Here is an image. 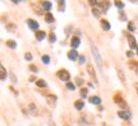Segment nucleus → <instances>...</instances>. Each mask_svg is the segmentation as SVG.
Listing matches in <instances>:
<instances>
[{"instance_id": "1", "label": "nucleus", "mask_w": 138, "mask_h": 126, "mask_svg": "<svg viewBox=\"0 0 138 126\" xmlns=\"http://www.w3.org/2000/svg\"><path fill=\"white\" fill-rule=\"evenodd\" d=\"M91 52H93V56H94V59H95V62L96 64L99 66V68L103 71V68H102V57H100V53H99V51H98V48L91 43Z\"/></svg>"}, {"instance_id": "2", "label": "nucleus", "mask_w": 138, "mask_h": 126, "mask_svg": "<svg viewBox=\"0 0 138 126\" xmlns=\"http://www.w3.org/2000/svg\"><path fill=\"white\" fill-rule=\"evenodd\" d=\"M57 77L61 80V81H69L70 78V73L66 71V69H61V71H58L57 72Z\"/></svg>"}, {"instance_id": "3", "label": "nucleus", "mask_w": 138, "mask_h": 126, "mask_svg": "<svg viewBox=\"0 0 138 126\" xmlns=\"http://www.w3.org/2000/svg\"><path fill=\"white\" fill-rule=\"evenodd\" d=\"M128 38V43H129V48L131 49H137V42H136V38L133 35H127Z\"/></svg>"}, {"instance_id": "4", "label": "nucleus", "mask_w": 138, "mask_h": 126, "mask_svg": "<svg viewBox=\"0 0 138 126\" xmlns=\"http://www.w3.org/2000/svg\"><path fill=\"white\" fill-rule=\"evenodd\" d=\"M118 116L123 120H129L131 119V112L127 111V110H122V111H118Z\"/></svg>"}, {"instance_id": "5", "label": "nucleus", "mask_w": 138, "mask_h": 126, "mask_svg": "<svg viewBox=\"0 0 138 126\" xmlns=\"http://www.w3.org/2000/svg\"><path fill=\"white\" fill-rule=\"evenodd\" d=\"M27 24H28V27H29L32 30H37V29L39 28L38 23H37L35 20H33V19H28V20H27Z\"/></svg>"}, {"instance_id": "6", "label": "nucleus", "mask_w": 138, "mask_h": 126, "mask_svg": "<svg viewBox=\"0 0 138 126\" xmlns=\"http://www.w3.org/2000/svg\"><path fill=\"white\" fill-rule=\"evenodd\" d=\"M114 101H115V102H117V103H118V105L122 107V108H124V110H127V108H128L127 103H126V102H124V101H123V100L119 97V96H115V97H114Z\"/></svg>"}, {"instance_id": "7", "label": "nucleus", "mask_w": 138, "mask_h": 126, "mask_svg": "<svg viewBox=\"0 0 138 126\" xmlns=\"http://www.w3.org/2000/svg\"><path fill=\"white\" fill-rule=\"evenodd\" d=\"M67 57H69V59H71V61H76L79 58V54H77L76 49H71L69 53H67Z\"/></svg>"}, {"instance_id": "8", "label": "nucleus", "mask_w": 138, "mask_h": 126, "mask_svg": "<svg viewBox=\"0 0 138 126\" xmlns=\"http://www.w3.org/2000/svg\"><path fill=\"white\" fill-rule=\"evenodd\" d=\"M79 45H80V38L79 37H72V39H71V47L75 49Z\"/></svg>"}, {"instance_id": "9", "label": "nucleus", "mask_w": 138, "mask_h": 126, "mask_svg": "<svg viewBox=\"0 0 138 126\" xmlns=\"http://www.w3.org/2000/svg\"><path fill=\"white\" fill-rule=\"evenodd\" d=\"M87 72L90 73V76L93 77V80L95 81V83L98 82L96 81V74H95V71H94V68H93V66H87Z\"/></svg>"}, {"instance_id": "10", "label": "nucleus", "mask_w": 138, "mask_h": 126, "mask_svg": "<svg viewBox=\"0 0 138 126\" xmlns=\"http://www.w3.org/2000/svg\"><path fill=\"white\" fill-rule=\"evenodd\" d=\"M35 38H37L38 40H43V39L46 38V33L43 30H37L35 32Z\"/></svg>"}, {"instance_id": "11", "label": "nucleus", "mask_w": 138, "mask_h": 126, "mask_svg": "<svg viewBox=\"0 0 138 126\" xmlns=\"http://www.w3.org/2000/svg\"><path fill=\"white\" fill-rule=\"evenodd\" d=\"M90 102L94 103V105H100L102 103V98L98 97V96H93V97H90Z\"/></svg>"}, {"instance_id": "12", "label": "nucleus", "mask_w": 138, "mask_h": 126, "mask_svg": "<svg viewBox=\"0 0 138 126\" xmlns=\"http://www.w3.org/2000/svg\"><path fill=\"white\" fill-rule=\"evenodd\" d=\"M0 80L1 81H4V80H6V71H5V68L0 64Z\"/></svg>"}, {"instance_id": "13", "label": "nucleus", "mask_w": 138, "mask_h": 126, "mask_svg": "<svg viewBox=\"0 0 138 126\" xmlns=\"http://www.w3.org/2000/svg\"><path fill=\"white\" fill-rule=\"evenodd\" d=\"M84 106H85V103H84L82 100H79V101L75 102V108H77V110H82Z\"/></svg>"}, {"instance_id": "14", "label": "nucleus", "mask_w": 138, "mask_h": 126, "mask_svg": "<svg viewBox=\"0 0 138 126\" xmlns=\"http://www.w3.org/2000/svg\"><path fill=\"white\" fill-rule=\"evenodd\" d=\"M100 25H102V28H103L104 30H109L110 29V24H109V22H106V20H102L100 22Z\"/></svg>"}, {"instance_id": "15", "label": "nucleus", "mask_w": 138, "mask_h": 126, "mask_svg": "<svg viewBox=\"0 0 138 126\" xmlns=\"http://www.w3.org/2000/svg\"><path fill=\"white\" fill-rule=\"evenodd\" d=\"M29 111H31L34 116L38 115V108H37V106H35L34 103H31V105H29Z\"/></svg>"}, {"instance_id": "16", "label": "nucleus", "mask_w": 138, "mask_h": 126, "mask_svg": "<svg viewBox=\"0 0 138 126\" xmlns=\"http://www.w3.org/2000/svg\"><path fill=\"white\" fill-rule=\"evenodd\" d=\"M42 8H43L44 10H47V11H48V10H51L52 4H51L49 1H43V3H42Z\"/></svg>"}, {"instance_id": "17", "label": "nucleus", "mask_w": 138, "mask_h": 126, "mask_svg": "<svg viewBox=\"0 0 138 126\" xmlns=\"http://www.w3.org/2000/svg\"><path fill=\"white\" fill-rule=\"evenodd\" d=\"M56 96L53 94V96H48V98H47V101H48V103L51 105V106H55L56 105Z\"/></svg>"}, {"instance_id": "18", "label": "nucleus", "mask_w": 138, "mask_h": 126, "mask_svg": "<svg viewBox=\"0 0 138 126\" xmlns=\"http://www.w3.org/2000/svg\"><path fill=\"white\" fill-rule=\"evenodd\" d=\"M44 18H46V22H47V23H53V22H55V18H53V15H52L51 13L46 14Z\"/></svg>"}, {"instance_id": "19", "label": "nucleus", "mask_w": 138, "mask_h": 126, "mask_svg": "<svg viewBox=\"0 0 138 126\" xmlns=\"http://www.w3.org/2000/svg\"><path fill=\"white\" fill-rule=\"evenodd\" d=\"M6 45H8L9 48H11V49H15V48H17V43H15L14 40H8V42H6Z\"/></svg>"}, {"instance_id": "20", "label": "nucleus", "mask_w": 138, "mask_h": 126, "mask_svg": "<svg viewBox=\"0 0 138 126\" xmlns=\"http://www.w3.org/2000/svg\"><path fill=\"white\" fill-rule=\"evenodd\" d=\"M35 83H37L38 87H47V83H46V81H43V80H38Z\"/></svg>"}, {"instance_id": "21", "label": "nucleus", "mask_w": 138, "mask_h": 126, "mask_svg": "<svg viewBox=\"0 0 138 126\" xmlns=\"http://www.w3.org/2000/svg\"><path fill=\"white\" fill-rule=\"evenodd\" d=\"M128 30H129V32H134V30H136V25H134V23H133V22H129V23H128Z\"/></svg>"}, {"instance_id": "22", "label": "nucleus", "mask_w": 138, "mask_h": 126, "mask_svg": "<svg viewBox=\"0 0 138 126\" xmlns=\"http://www.w3.org/2000/svg\"><path fill=\"white\" fill-rule=\"evenodd\" d=\"M114 4H115V6H118L119 9H123V8H124V4H123L120 0H115V1H114Z\"/></svg>"}, {"instance_id": "23", "label": "nucleus", "mask_w": 138, "mask_h": 126, "mask_svg": "<svg viewBox=\"0 0 138 126\" xmlns=\"http://www.w3.org/2000/svg\"><path fill=\"white\" fill-rule=\"evenodd\" d=\"M91 11H93V14H94L96 18H99V17H100V10H99L98 8H93V10H91Z\"/></svg>"}, {"instance_id": "24", "label": "nucleus", "mask_w": 138, "mask_h": 126, "mask_svg": "<svg viewBox=\"0 0 138 126\" xmlns=\"http://www.w3.org/2000/svg\"><path fill=\"white\" fill-rule=\"evenodd\" d=\"M66 88L70 90V91H73L75 90V85L73 83H71V82H67V85H66Z\"/></svg>"}, {"instance_id": "25", "label": "nucleus", "mask_w": 138, "mask_h": 126, "mask_svg": "<svg viewBox=\"0 0 138 126\" xmlns=\"http://www.w3.org/2000/svg\"><path fill=\"white\" fill-rule=\"evenodd\" d=\"M24 58H26L27 61H32V58H33V56H32V53H29V52H27V53H26V56H24Z\"/></svg>"}, {"instance_id": "26", "label": "nucleus", "mask_w": 138, "mask_h": 126, "mask_svg": "<svg viewBox=\"0 0 138 126\" xmlns=\"http://www.w3.org/2000/svg\"><path fill=\"white\" fill-rule=\"evenodd\" d=\"M42 61H43V63H46V64H48V63H49V57H48L47 54H44V56L42 57Z\"/></svg>"}, {"instance_id": "27", "label": "nucleus", "mask_w": 138, "mask_h": 126, "mask_svg": "<svg viewBox=\"0 0 138 126\" xmlns=\"http://www.w3.org/2000/svg\"><path fill=\"white\" fill-rule=\"evenodd\" d=\"M80 93H81V97H82V98H85V97L87 96V88H82Z\"/></svg>"}, {"instance_id": "28", "label": "nucleus", "mask_w": 138, "mask_h": 126, "mask_svg": "<svg viewBox=\"0 0 138 126\" xmlns=\"http://www.w3.org/2000/svg\"><path fill=\"white\" fill-rule=\"evenodd\" d=\"M102 6H104L105 10H108V9H109V1H108V0H104L103 4H102Z\"/></svg>"}, {"instance_id": "29", "label": "nucleus", "mask_w": 138, "mask_h": 126, "mask_svg": "<svg viewBox=\"0 0 138 126\" xmlns=\"http://www.w3.org/2000/svg\"><path fill=\"white\" fill-rule=\"evenodd\" d=\"M6 28H8V30L10 32H14L15 30V24H8V27H6Z\"/></svg>"}, {"instance_id": "30", "label": "nucleus", "mask_w": 138, "mask_h": 126, "mask_svg": "<svg viewBox=\"0 0 138 126\" xmlns=\"http://www.w3.org/2000/svg\"><path fill=\"white\" fill-rule=\"evenodd\" d=\"M49 42H51V43L56 42V35H55L53 33H51V35H49Z\"/></svg>"}, {"instance_id": "31", "label": "nucleus", "mask_w": 138, "mask_h": 126, "mask_svg": "<svg viewBox=\"0 0 138 126\" xmlns=\"http://www.w3.org/2000/svg\"><path fill=\"white\" fill-rule=\"evenodd\" d=\"M118 74H119V77H120V81L124 83V74L122 73V71H120V69H118Z\"/></svg>"}, {"instance_id": "32", "label": "nucleus", "mask_w": 138, "mask_h": 126, "mask_svg": "<svg viewBox=\"0 0 138 126\" xmlns=\"http://www.w3.org/2000/svg\"><path fill=\"white\" fill-rule=\"evenodd\" d=\"M79 62L81 63V64L86 62V58H85V56H80V57H79Z\"/></svg>"}, {"instance_id": "33", "label": "nucleus", "mask_w": 138, "mask_h": 126, "mask_svg": "<svg viewBox=\"0 0 138 126\" xmlns=\"http://www.w3.org/2000/svg\"><path fill=\"white\" fill-rule=\"evenodd\" d=\"M64 6H65V0H60V8H58V9H60L61 11L64 10Z\"/></svg>"}, {"instance_id": "34", "label": "nucleus", "mask_w": 138, "mask_h": 126, "mask_svg": "<svg viewBox=\"0 0 138 126\" xmlns=\"http://www.w3.org/2000/svg\"><path fill=\"white\" fill-rule=\"evenodd\" d=\"M29 69H31V71H33V72H37V71H38V69H37V67L33 66V64H31V66H29Z\"/></svg>"}, {"instance_id": "35", "label": "nucleus", "mask_w": 138, "mask_h": 126, "mask_svg": "<svg viewBox=\"0 0 138 126\" xmlns=\"http://www.w3.org/2000/svg\"><path fill=\"white\" fill-rule=\"evenodd\" d=\"M89 3H90V5H93V6H95V5L98 4V1H96V0H89Z\"/></svg>"}, {"instance_id": "36", "label": "nucleus", "mask_w": 138, "mask_h": 126, "mask_svg": "<svg viewBox=\"0 0 138 126\" xmlns=\"http://www.w3.org/2000/svg\"><path fill=\"white\" fill-rule=\"evenodd\" d=\"M48 119H49V120H48V124H49V126H56V124L51 120V117H48Z\"/></svg>"}, {"instance_id": "37", "label": "nucleus", "mask_w": 138, "mask_h": 126, "mask_svg": "<svg viewBox=\"0 0 138 126\" xmlns=\"http://www.w3.org/2000/svg\"><path fill=\"white\" fill-rule=\"evenodd\" d=\"M127 56H128V57H133V53H132V52H127Z\"/></svg>"}, {"instance_id": "38", "label": "nucleus", "mask_w": 138, "mask_h": 126, "mask_svg": "<svg viewBox=\"0 0 138 126\" xmlns=\"http://www.w3.org/2000/svg\"><path fill=\"white\" fill-rule=\"evenodd\" d=\"M29 81H31V82H33V81H35V77H34V76H32V77L29 78Z\"/></svg>"}, {"instance_id": "39", "label": "nucleus", "mask_w": 138, "mask_h": 126, "mask_svg": "<svg viewBox=\"0 0 138 126\" xmlns=\"http://www.w3.org/2000/svg\"><path fill=\"white\" fill-rule=\"evenodd\" d=\"M11 1H13V3H15V4H18V3H19L20 0H11Z\"/></svg>"}, {"instance_id": "40", "label": "nucleus", "mask_w": 138, "mask_h": 126, "mask_svg": "<svg viewBox=\"0 0 138 126\" xmlns=\"http://www.w3.org/2000/svg\"><path fill=\"white\" fill-rule=\"evenodd\" d=\"M134 87H136V90H137V92H138V83H134Z\"/></svg>"}, {"instance_id": "41", "label": "nucleus", "mask_w": 138, "mask_h": 126, "mask_svg": "<svg viewBox=\"0 0 138 126\" xmlns=\"http://www.w3.org/2000/svg\"><path fill=\"white\" fill-rule=\"evenodd\" d=\"M137 54H138V47H137Z\"/></svg>"}, {"instance_id": "42", "label": "nucleus", "mask_w": 138, "mask_h": 126, "mask_svg": "<svg viewBox=\"0 0 138 126\" xmlns=\"http://www.w3.org/2000/svg\"><path fill=\"white\" fill-rule=\"evenodd\" d=\"M65 126H69V125H65Z\"/></svg>"}]
</instances>
